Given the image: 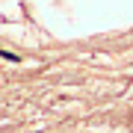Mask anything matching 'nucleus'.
<instances>
[{
    "instance_id": "obj_1",
    "label": "nucleus",
    "mask_w": 133,
    "mask_h": 133,
    "mask_svg": "<svg viewBox=\"0 0 133 133\" xmlns=\"http://www.w3.org/2000/svg\"><path fill=\"white\" fill-rule=\"evenodd\" d=\"M0 56L9 59V62H18V56H15V53H9V50H0Z\"/></svg>"
}]
</instances>
